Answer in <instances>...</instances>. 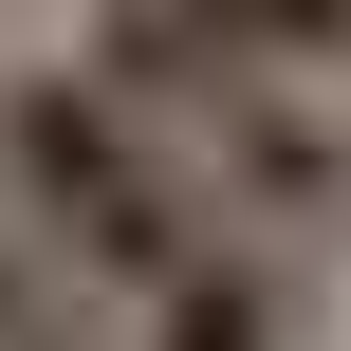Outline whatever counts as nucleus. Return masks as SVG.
<instances>
[{"instance_id":"2","label":"nucleus","mask_w":351,"mask_h":351,"mask_svg":"<svg viewBox=\"0 0 351 351\" xmlns=\"http://www.w3.org/2000/svg\"><path fill=\"white\" fill-rule=\"evenodd\" d=\"M0 185H19V222H37V241H56L111 315L185 296V278L241 241V222L185 185V148H167V130L93 74V56H74V74H56V56H37V74H0Z\"/></svg>"},{"instance_id":"4","label":"nucleus","mask_w":351,"mask_h":351,"mask_svg":"<svg viewBox=\"0 0 351 351\" xmlns=\"http://www.w3.org/2000/svg\"><path fill=\"white\" fill-rule=\"evenodd\" d=\"M185 19H222L241 56H278V74H315V93H351V0H185Z\"/></svg>"},{"instance_id":"3","label":"nucleus","mask_w":351,"mask_h":351,"mask_svg":"<svg viewBox=\"0 0 351 351\" xmlns=\"http://www.w3.org/2000/svg\"><path fill=\"white\" fill-rule=\"evenodd\" d=\"M130 351H296V296H278V259H259V241H222L185 296H148V315H130Z\"/></svg>"},{"instance_id":"1","label":"nucleus","mask_w":351,"mask_h":351,"mask_svg":"<svg viewBox=\"0 0 351 351\" xmlns=\"http://www.w3.org/2000/svg\"><path fill=\"white\" fill-rule=\"evenodd\" d=\"M93 74L185 148V185H204L241 241H278V259H351V93L241 56V37L185 19V0H93Z\"/></svg>"}]
</instances>
